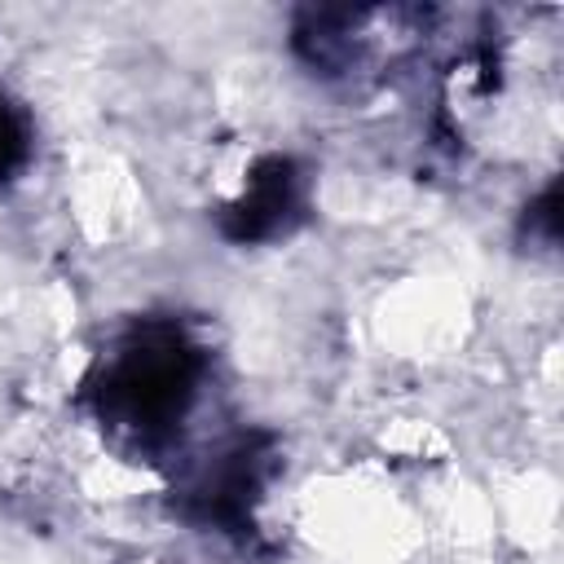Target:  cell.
Instances as JSON below:
<instances>
[{"mask_svg":"<svg viewBox=\"0 0 564 564\" xmlns=\"http://www.w3.org/2000/svg\"><path fill=\"white\" fill-rule=\"evenodd\" d=\"M18 123H13V115L0 106V176L9 172V163H13V154H18Z\"/></svg>","mask_w":564,"mask_h":564,"instance_id":"2","label":"cell"},{"mask_svg":"<svg viewBox=\"0 0 564 564\" xmlns=\"http://www.w3.org/2000/svg\"><path fill=\"white\" fill-rule=\"evenodd\" d=\"M189 397V352L172 335H145L123 348L106 379V405L137 432H150L181 414Z\"/></svg>","mask_w":564,"mask_h":564,"instance_id":"1","label":"cell"}]
</instances>
